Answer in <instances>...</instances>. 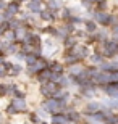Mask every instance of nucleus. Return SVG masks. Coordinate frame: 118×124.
<instances>
[{
    "label": "nucleus",
    "instance_id": "1",
    "mask_svg": "<svg viewBox=\"0 0 118 124\" xmlns=\"http://www.w3.org/2000/svg\"><path fill=\"white\" fill-rule=\"evenodd\" d=\"M86 55H87L86 47L74 45V47H71V50H70V56H73V58H76V60H81V58H84Z\"/></svg>",
    "mask_w": 118,
    "mask_h": 124
},
{
    "label": "nucleus",
    "instance_id": "2",
    "mask_svg": "<svg viewBox=\"0 0 118 124\" xmlns=\"http://www.w3.org/2000/svg\"><path fill=\"white\" fill-rule=\"evenodd\" d=\"M57 90H58V87H57L55 84H47V85H44V87H42V93H44V95H47V97L55 95V93H57Z\"/></svg>",
    "mask_w": 118,
    "mask_h": 124
},
{
    "label": "nucleus",
    "instance_id": "3",
    "mask_svg": "<svg viewBox=\"0 0 118 124\" xmlns=\"http://www.w3.org/2000/svg\"><path fill=\"white\" fill-rule=\"evenodd\" d=\"M62 106H63V101H57V100H49L45 103V108L50 111H58Z\"/></svg>",
    "mask_w": 118,
    "mask_h": 124
},
{
    "label": "nucleus",
    "instance_id": "4",
    "mask_svg": "<svg viewBox=\"0 0 118 124\" xmlns=\"http://www.w3.org/2000/svg\"><path fill=\"white\" fill-rule=\"evenodd\" d=\"M117 52H118V44H115V42H107V45H105V53H107V56L115 55Z\"/></svg>",
    "mask_w": 118,
    "mask_h": 124
},
{
    "label": "nucleus",
    "instance_id": "5",
    "mask_svg": "<svg viewBox=\"0 0 118 124\" xmlns=\"http://www.w3.org/2000/svg\"><path fill=\"white\" fill-rule=\"evenodd\" d=\"M11 106H13L16 111H24V110H26V101H24L23 98H15Z\"/></svg>",
    "mask_w": 118,
    "mask_h": 124
},
{
    "label": "nucleus",
    "instance_id": "6",
    "mask_svg": "<svg viewBox=\"0 0 118 124\" xmlns=\"http://www.w3.org/2000/svg\"><path fill=\"white\" fill-rule=\"evenodd\" d=\"M5 68L10 71V74H18L19 71H21V68H19L18 64H8V63H7V64H5Z\"/></svg>",
    "mask_w": 118,
    "mask_h": 124
},
{
    "label": "nucleus",
    "instance_id": "7",
    "mask_svg": "<svg viewBox=\"0 0 118 124\" xmlns=\"http://www.w3.org/2000/svg\"><path fill=\"white\" fill-rule=\"evenodd\" d=\"M95 19H97L99 23H102V24L109 23V16H107L105 13H97V15H95Z\"/></svg>",
    "mask_w": 118,
    "mask_h": 124
},
{
    "label": "nucleus",
    "instance_id": "8",
    "mask_svg": "<svg viewBox=\"0 0 118 124\" xmlns=\"http://www.w3.org/2000/svg\"><path fill=\"white\" fill-rule=\"evenodd\" d=\"M41 2H29V3H27V7H29V8L32 10V11H41Z\"/></svg>",
    "mask_w": 118,
    "mask_h": 124
},
{
    "label": "nucleus",
    "instance_id": "9",
    "mask_svg": "<svg viewBox=\"0 0 118 124\" xmlns=\"http://www.w3.org/2000/svg\"><path fill=\"white\" fill-rule=\"evenodd\" d=\"M50 71H42V74L41 76H39V81H41V82H45V81H49L50 79Z\"/></svg>",
    "mask_w": 118,
    "mask_h": 124
},
{
    "label": "nucleus",
    "instance_id": "10",
    "mask_svg": "<svg viewBox=\"0 0 118 124\" xmlns=\"http://www.w3.org/2000/svg\"><path fill=\"white\" fill-rule=\"evenodd\" d=\"M18 7H19V3H10L7 15H11V13H15V11H18Z\"/></svg>",
    "mask_w": 118,
    "mask_h": 124
},
{
    "label": "nucleus",
    "instance_id": "11",
    "mask_svg": "<svg viewBox=\"0 0 118 124\" xmlns=\"http://www.w3.org/2000/svg\"><path fill=\"white\" fill-rule=\"evenodd\" d=\"M54 123L55 124H65V123H66V118H65V116L57 115V116H54Z\"/></svg>",
    "mask_w": 118,
    "mask_h": 124
},
{
    "label": "nucleus",
    "instance_id": "12",
    "mask_svg": "<svg viewBox=\"0 0 118 124\" xmlns=\"http://www.w3.org/2000/svg\"><path fill=\"white\" fill-rule=\"evenodd\" d=\"M52 71H54L55 74H60L62 71H63V68H62V64H58V63H54L52 64ZM52 73V74H54Z\"/></svg>",
    "mask_w": 118,
    "mask_h": 124
},
{
    "label": "nucleus",
    "instance_id": "13",
    "mask_svg": "<svg viewBox=\"0 0 118 124\" xmlns=\"http://www.w3.org/2000/svg\"><path fill=\"white\" fill-rule=\"evenodd\" d=\"M26 60H27V63H29V64H31V66H32V64H36L37 58H36V56H34V55H29V56H27V58H26Z\"/></svg>",
    "mask_w": 118,
    "mask_h": 124
},
{
    "label": "nucleus",
    "instance_id": "14",
    "mask_svg": "<svg viewBox=\"0 0 118 124\" xmlns=\"http://www.w3.org/2000/svg\"><path fill=\"white\" fill-rule=\"evenodd\" d=\"M24 34H26V31H24V29H18V31H16V34H15V37H16V39H21Z\"/></svg>",
    "mask_w": 118,
    "mask_h": 124
},
{
    "label": "nucleus",
    "instance_id": "15",
    "mask_svg": "<svg viewBox=\"0 0 118 124\" xmlns=\"http://www.w3.org/2000/svg\"><path fill=\"white\" fill-rule=\"evenodd\" d=\"M47 5H49V7H52V10H57L60 7L58 2H47Z\"/></svg>",
    "mask_w": 118,
    "mask_h": 124
},
{
    "label": "nucleus",
    "instance_id": "16",
    "mask_svg": "<svg viewBox=\"0 0 118 124\" xmlns=\"http://www.w3.org/2000/svg\"><path fill=\"white\" fill-rule=\"evenodd\" d=\"M42 18L44 19H52V13H49V11H42Z\"/></svg>",
    "mask_w": 118,
    "mask_h": 124
},
{
    "label": "nucleus",
    "instance_id": "17",
    "mask_svg": "<svg viewBox=\"0 0 118 124\" xmlns=\"http://www.w3.org/2000/svg\"><path fill=\"white\" fill-rule=\"evenodd\" d=\"M7 92H8V87L7 85H0V95H5Z\"/></svg>",
    "mask_w": 118,
    "mask_h": 124
},
{
    "label": "nucleus",
    "instance_id": "18",
    "mask_svg": "<svg viewBox=\"0 0 118 124\" xmlns=\"http://www.w3.org/2000/svg\"><path fill=\"white\" fill-rule=\"evenodd\" d=\"M68 118H70V119H74V121H76L78 118H79V116H78V113H74V111H71V113L68 115Z\"/></svg>",
    "mask_w": 118,
    "mask_h": 124
},
{
    "label": "nucleus",
    "instance_id": "19",
    "mask_svg": "<svg viewBox=\"0 0 118 124\" xmlns=\"http://www.w3.org/2000/svg\"><path fill=\"white\" fill-rule=\"evenodd\" d=\"M76 58H73V56H66V63H70V64H74L76 63Z\"/></svg>",
    "mask_w": 118,
    "mask_h": 124
},
{
    "label": "nucleus",
    "instance_id": "20",
    "mask_svg": "<svg viewBox=\"0 0 118 124\" xmlns=\"http://www.w3.org/2000/svg\"><path fill=\"white\" fill-rule=\"evenodd\" d=\"M87 31L94 32V31H95V24H94V23H87Z\"/></svg>",
    "mask_w": 118,
    "mask_h": 124
},
{
    "label": "nucleus",
    "instance_id": "21",
    "mask_svg": "<svg viewBox=\"0 0 118 124\" xmlns=\"http://www.w3.org/2000/svg\"><path fill=\"white\" fill-rule=\"evenodd\" d=\"M99 108H100V106L97 105V103H91V105L87 106V110H99Z\"/></svg>",
    "mask_w": 118,
    "mask_h": 124
},
{
    "label": "nucleus",
    "instance_id": "22",
    "mask_svg": "<svg viewBox=\"0 0 118 124\" xmlns=\"http://www.w3.org/2000/svg\"><path fill=\"white\" fill-rule=\"evenodd\" d=\"M50 79L52 81H60V74H50Z\"/></svg>",
    "mask_w": 118,
    "mask_h": 124
},
{
    "label": "nucleus",
    "instance_id": "23",
    "mask_svg": "<svg viewBox=\"0 0 118 124\" xmlns=\"http://www.w3.org/2000/svg\"><path fill=\"white\" fill-rule=\"evenodd\" d=\"M74 42H76V40H74L73 37H70L68 40H66V45H73V47H74Z\"/></svg>",
    "mask_w": 118,
    "mask_h": 124
},
{
    "label": "nucleus",
    "instance_id": "24",
    "mask_svg": "<svg viewBox=\"0 0 118 124\" xmlns=\"http://www.w3.org/2000/svg\"><path fill=\"white\" fill-rule=\"evenodd\" d=\"M10 26H11V28H19V23H18V21H15V19H13V21L10 23Z\"/></svg>",
    "mask_w": 118,
    "mask_h": 124
},
{
    "label": "nucleus",
    "instance_id": "25",
    "mask_svg": "<svg viewBox=\"0 0 118 124\" xmlns=\"http://www.w3.org/2000/svg\"><path fill=\"white\" fill-rule=\"evenodd\" d=\"M92 61H94V63H99V61H100V56L99 55H94V56H92Z\"/></svg>",
    "mask_w": 118,
    "mask_h": 124
},
{
    "label": "nucleus",
    "instance_id": "26",
    "mask_svg": "<svg viewBox=\"0 0 118 124\" xmlns=\"http://www.w3.org/2000/svg\"><path fill=\"white\" fill-rule=\"evenodd\" d=\"M8 113H16V110H15L13 106H8Z\"/></svg>",
    "mask_w": 118,
    "mask_h": 124
},
{
    "label": "nucleus",
    "instance_id": "27",
    "mask_svg": "<svg viewBox=\"0 0 118 124\" xmlns=\"http://www.w3.org/2000/svg\"><path fill=\"white\" fill-rule=\"evenodd\" d=\"M13 37H15V36L11 34V32H8V34H7V39H13Z\"/></svg>",
    "mask_w": 118,
    "mask_h": 124
},
{
    "label": "nucleus",
    "instance_id": "28",
    "mask_svg": "<svg viewBox=\"0 0 118 124\" xmlns=\"http://www.w3.org/2000/svg\"><path fill=\"white\" fill-rule=\"evenodd\" d=\"M16 48H15V45H10V48H8V52H15Z\"/></svg>",
    "mask_w": 118,
    "mask_h": 124
},
{
    "label": "nucleus",
    "instance_id": "29",
    "mask_svg": "<svg viewBox=\"0 0 118 124\" xmlns=\"http://www.w3.org/2000/svg\"><path fill=\"white\" fill-rule=\"evenodd\" d=\"M112 79H118V73H117V74H113V76H112Z\"/></svg>",
    "mask_w": 118,
    "mask_h": 124
},
{
    "label": "nucleus",
    "instance_id": "30",
    "mask_svg": "<svg viewBox=\"0 0 118 124\" xmlns=\"http://www.w3.org/2000/svg\"><path fill=\"white\" fill-rule=\"evenodd\" d=\"M2 61H3V58H2V56H0V63H2Z\"/></svg>",
    "mask_w": 118,
    "mask_h": 124
},
{
    "label": "nucleus",
    "instance_id": "31",
    "mask_svg": "<svg viewBox=\"0 0 118 124\" xmlns=\"http://www.w3.org/2000/svg\"><path fill=\"white\" fill-rule=\"evenodd\" d=\"M42 124H45V123H42Z\"/></svg>",
    "mask_w": 118,
    "mask_h": 124
}]
</instances>
